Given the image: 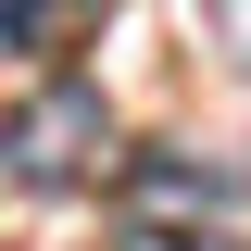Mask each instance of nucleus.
<instances>
[{"mask_svg": "<svg viewBox=\"0 0 251 251\" xmlns=\"http://www.w3.org/2000/svg\"><path fill=\"white\" fill-rule=\"evenodd\" d=\"M0 151H13V176H25V188H75L100 151H113V113H100V88H75V75H63V88H38L25 113H13V138H0Z\"/></svg>", "mask_w": 251, "mask_h": 251, "instance_id": "obj_1", "label": "nucleus"}, {"mask_svg": "<svg viewBox=\"0 0 251 251\" xmlns=\"http://www.w3.org/2000/svg\"><path fill=\"white\" fill-rule=\"evenodd\" d=\"M201 25H214V50L251 75V0H201Z\"/></svg>", "mask_w": 251, "mask_h": 251, "instance_id": "obj_2", "label": "nucleus"}]
</instances>
